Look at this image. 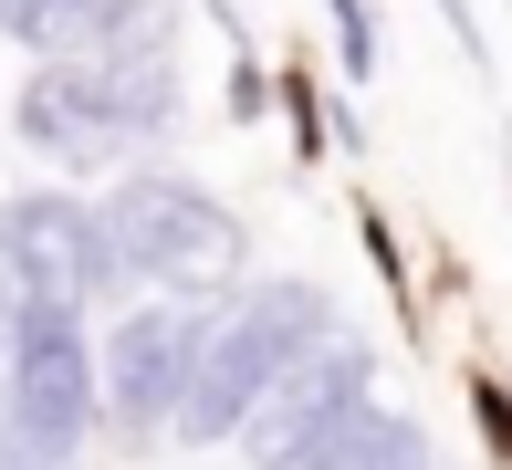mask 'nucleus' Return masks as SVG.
I'll return each mask as SVG.
<instances>
[{
    "instance_id": "nucleus-9",
    "label": "nucleus",
    "mask_w": 512,
    "mask_h": 470,
    "mask_svg": "<svg viewBox=\"0 0 512 470\" xmlns=\"http://www.w3.org/2000/svg\"><path fill=\"white\" fill-rule=\"evenodd\" d=\"M0 470H63V460H42V450H21V439L0 429Z\"/></svg>"
},
{
    "instance_id": "nucleus-4",
    "label": "nucleus",
    "mask_w": 512,
    "mask_h": 470,
    "mask_svg": "<svg viewBox=\"0 0 512 470\" xmlns=\"http://www.w3.org/2000/svg\"><path fill=\"white\" fill-rule=\"evenodd\" d=\"M0 272H11L21 303H63V314H84V303H105L115 282H126L105 209H84L74 188H21V199H0Z\"/></svg>"
},
{
    "instance_id": "nucleus-5",
    "label": "nucleus",
    "mask_w": 512,
    "mask_h": 470,
    "mask_svg": "<svg viewBox=\"0 0 512 470\" xmlns=\"http://www.w3.org/2000/svg\"><path fill=\"white\" fill-rule=\"evenodd\" d=\"M366 408H377V345H366V335H324L314 356L241 418V460L251 470H304L324 439L356 429Z\"/></svg>"
},
{
    "instance_id": "nucleus-7",
    "label": "nucleus",
    "mask_w": 512,
    "mask_h": 470,
    "mask_svg": "<svg viewBox=\"0 0 512 470\" xmlns=\"http://www.w3.org/2000/svg\"><path fill=\"white\" fill-rule=\"evenodd\" d=\"M304 470H439V460H429V439H418V418H398V408H366L356 429H335V439H324Z\"/></svg>"
},
{
    "instance_id": "nucleus-8",
    "label": "nucleus",
    "mask_w": 512,
    "mask_h": 470,
    "mask_svg": "<svg viewBox=\"0 0 512 470\" xmlns=\"http://www.w3.org/2000/svg\"><path fill=\"white\" fill-rule=\"evenodd\" d=\"M335 21H345V74H377V11H366V0H335Z\"/></svg>"
},
{
    "instance_id": "nucleus-11",
    "label": "nucleus",
    "mask_w": 512,
    "mask_h": 470,
    "mask_svg": "<svg viewBox=\"0 0 512 470\" xmlns=\"http://www.w3.org/2000/svg\"><path fill=\"white\" fill-rule=\"evenodd\" d=\"M0 32H21V0H0Z\"/></svg>"
},
{
    "instance_id": "nucleus-10",
    "label": "nucleus",
    "mask_w": 512,
    "mask_h": 470,
    "mask_svg": "<svg viewBox=\"0 0 512 470\" xmlns=\"http://www.w3.org/2000/svg\"><path fill=\"white\" fill-rule=\"evenodd\" d=\"M11 314H21V293H11V272H0V345H11Z\"/></svg>"
},
{
    "instance_id": "nucleus-6",
    "label": "nucleus",
    "mask_w": 512,
    "mask_h": 470,
    "mask_svg": "<svg viewBox=\"0 0 512 470\" xmlns=\"http://www.w3.org/2000/svg\"><path fill=\"white\" fill-rule=\"evenodd\" d=\"M209 335H220V303H136L105 335V356H95V397L126 429H178Z\"/></svg>"
},
{
    "instance_id": "nucleus-3",
    "label": "nucleus",
    "mask_w": 512,
    "mask_h": 470,
    "mask_svg": "<svg viewBox=\"0 0 512 470\" xmlns=\"http://www.w3.org/2000/svg\"><path fill=\"white\" fill-rule=\"evenodd\" d=\"M0 429L21 450L74 470L84 429H95V345H84V314L63 303H21L11 345H0Z\"/></svg>"
},
{
    "instance_id": "nucleus-2",
    "label": "nucleus",
    "mask_w": 512,
    "mask_h": 470,
    "mask_svg": "<svg viewBox=\"0 0 512 470\" xmlns=\"http://www.w3.org/2000/svg\"><path fill=\"white\" fill-rule=\"evenodd\" d=\"M105 230H115V262L136 282H157L168 303H220L230 282H241V251H251L241 220L178 168H136L105 199Z\"/></svg>"
},
{
    "instance_id": "nucleus-1",
    "label": "nucleus",
    "mask_w": 512,
    "mask_h": 470,
    "mask_svg": "<svg viewBox=\"0 0 512 470\" xmlns=\"http://www.w3.org/2000/svg\"><path fill=\"white\" fill-rule=\"evenodd\" d=\"M324 335H335V303H324L314 282H262V293L220 303V335H209V356H199V387H189V408H178V439H241V418L262 408Z\"/></svg>"
}]
</instances>
